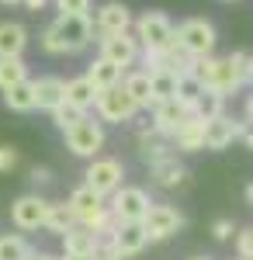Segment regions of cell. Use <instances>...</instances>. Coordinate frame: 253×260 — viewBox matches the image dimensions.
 I'll return each mask as SVG.
<instances>
[{
	"label": "cell",
	"instance_id": "45",
	"mask_svg": "<svg viewBox=\"0 0 253 260\" xmlns=\"http://www.w3.org/2000/svg\"><path fill=\"white\" fill-rule=\"evenodd\" d=\"M0 4H21V0H0Z\"/></svg>",
	"mask_w": 253,
	"mask_h": 260
},
{
	"label": "cell",
	"instance_id": "21",
	"mask_svg": "<svg viewBox=\"0 0 253 260\" xmlns=\"http://www.w3.org/2000/svg\"><path fill=\"white\" fill-rule=\"evenodd\" d=\"M98 94H101V90H98V87H94L90 80H87V73L66 83V101H70L73 108H80V111L94 108V104H98Z\"/></svg>",
	"mask_w": 253,
	"mask_h": 260
},
{
	"label": "cell",
	"instance_id": "26",
	"mask_svg": "<svg viewBox=\"0 0 253 260\" xmlns=\"http://www.w3.org/2000/svg\"><path fill=\"white\" fill-rule=\"evenodd\" d=\"M121 87L129 90V98L136 101L139 108H149V104H153V87H149V73H146V70H142V73H132V77H125Z\"/></svg>",
	"mask_w": 253,
	"mask_h": 260
},
{
	"label": "cell",
	"instance_id": "9",
	"mask_svg": "<svg viewBox=\"0 0 253 260\" xmlns=\"http://www.w3.org/2000/svg\"><path fill=\"white\" fill-rule=\"evenodd\" d=\"M121 174H125V170H121L118 160H98V156H94L83 177H87V187L98 191L101 198H104V194H111V191L121 187Z\"/></svg>",
	"mask_w": 253,
	"mask_h": 260
},
{
	"label": "cell",
	"instance_id": "44",
	"mask_svg": "<svg viewBox=\"0 0 253 260\" xmlns=\"http://www.w3.org/2000/svg\"><path fill=\"white\" fill-rule=\"evenodd\" d=\"M66 260H90V257H66Z\"/></svg>",
	"mask_w": 253,
	"mask_h": 260
},
{
	"label": "cell",
	"instance_id": "31",
	"mask_svg": "<svg viewBox=\"0 0 253 260\" xmlns=\"http://www.w3.org/2000/svg\"><path fill=\"white\" fill-rule=\"evenodd\" d=\"M222 104H226V98L222 94H215V90H205L201 98H198V104H195V118H205V121H212V118H218L222 115Z\"/></svg>",
	"mask_w": 253,
	"mask_h": 260
},
{
	"label": "cell",
	"instance_id": "11",
	"mask_svg": "<svg viewBox=\"0 0 253 260\" xmlns=\"http://www.w3.org/2000/svg\"><path fill=\"white\" fill-rule=\"evenodd\" d=\"M149 205L153 201H149V194L142 187H118L111 212L118 215V222H142L146 212H149Z\"/></svg>",
	"mask_w": 253,
	"mask_h": 260
},
{
	"label": "cell",
	"instance_id": "47",
	"mask_svg": "<svg viewBox=\"0 0 253 260\" xmlns=\"http://www.w3.org/2000/svg\"><path fill=\"white\" fill-rule=\"evenodd\" d=\"M250 83H253V70H250Z\"/></svg>",
	"mask_w": 253,
	"mask_h": 260
},
{
	"label": "cell",
	"instance_id": "14",
	"mask_svg": "<svg viewBox=\"0 0 253 260\" xmlns=\"http://www.w3.org/2000/svg\"><path fill=\"white\" fill-rule=\"evenodd\" d=\"M94 28H98L101 39H104V35H121V31L132 28V11H129L121 0H108V4H101Z\"/></svg>",
	"mask_w": 253,
	"mask_h": 260
},
{
	"label": "cell",
	"instance_id": "24",
	"mask_svg": "<svg viewBox=\"0 0 253 260\" xmlns=\"http://www.w3.org/2000/svg\"><path fill=\"white\" fill-rule=\"evenodd\" d=\"M4 104H7L11 111H31V108H35V83L21 80V83H14V87H7V90H4Z\"/></svg>",
	"mask_w": 253,
	"mask_h": 260
},
{
	"label": "cell",
	"instance_id": "39",
	"mask_svg": "<svg viewBox=\"0 0 253 260\" xmlns=\"http://www.w3.org/2000/svg\"><path fill=\"white\" fill-rule=\"evenodd\" d=\"M28 260H59V257H56V253H45V250H31Z\"/></svg>",
	"mask_w": 253,
	"mask_h": 260
},
{
	"label": "cell",
	"instance_id": "6",
	"mask_svg": "<svg viewBox=\"0 0 253 260\" xmlns=\"http://www.w3.org/2000/svg\"><path fill=\"white\" fill-rule=\"evenodd\" d=\"M94 108H98V115L104 121H118V125H121V121H129L139 111V104L129 98V90H125L121 83H118V87H108V90H101Z\"/></svg>",
	"mask_w": 253,
	"mask_h": 260
},
{
	"label": "cell",
	"instance_id": "32",
	"mask_svg": "<svg viewBox=\"0 0 253 260\" xmlns=\"http://www.w3.org/2000/svg\"><path fill=\"white\" fill-rule=\"evenodd\" d=\"M80 118H83V111H80V108H73L70 101H62L56 111H52V121H56V128H62V132H66V128H73Z\"/></svg>",
	"mask_w": 253,
	"mask_h": 260
},
{
	"label": "cell",
	"instance_id": "29",
	"mask_svg": "<svg viewBox=\"0 0 253 260\" xmlns=\"http://www.w3.org/2000/svg\"><path fill=\"white\" fill-rule=\"evenodd\" d=\"M28 80V66L24 59H0V90H7V87H14V83Z\"/></svg>",
	"mask_w": 253,
	"mask_h": 260
},
{
	"label": "cell",
	"instance_id": "40",
	"mask_svg": "<svg viewBox=\"0 0 253 260\" xmlns=\"http://www.w3.org/2000/svg\"><path fill=\"white\" fill-rule=\"evenodd\" d=\"M243 111H246V125H253V94L246 98V108H243Z\"/></svg>",
	"mask_w": 253,
	"mask_h": 260
},
{
	"label": "cell",
	"instance_id": "28",
	"mask_svg": "<svg viewBox=\"0 0 253 260\" xmlns=\"http://www.w3.org/2000/svg\"><path fill=\"white\" fill-rule=\"evenodd\" d=\"M205 94V87H201V80H198L195 73H184V77H177V101L180 104H187L191 111H195L198 98Z\"/></svg>",
	"mask_w": 253,
	"mask_h": 260
},
{
	"label": "cell",
	"instance_id": "4",
	"mask_svg": "<svg viewBox=\"0 0 253 260\" xmlns=\"http://www.w3.org/2000/svg\"><path fill=\"white\" fill-rule=\"evenodd\" d=\"M174 21L167 18L163 11H146L142 18L136 21V42L142 49H163L167 42L174 39Z\"/></svg>",
	"mask_w": 253,
	"mask_h": 260
},
{
	"label": "cell",
	"instance_id": "10",
	"mask_svg": "<svg viewBox=\"0 0 253 260\" xmlns=\"http://www.w3.org/2000/svg\"><path fill=\"white\" fill-rule=\"evenodd\" d=\"M70 212H73V219L83 225V229H94L98 225V219L104 215V201H101V194L98 191H90L87 184L83 187H77L73 194H70Z\"/></svg>",
	"mask_w": 253,
	"mask_h": 260
},
{
	"label": "cell",
	"instance_id": "42",
	"mask_svg": "<svg viewBox=\"0 0 253 260\" xmlns=\"http://www.w3.org/2000/svg\"><path fill=\"white\" fill-rule=\"evenodd\" d=\"M24 4H28V7H31V11H39V7H45V4H49V0H24Z\"/></svg>",
	"mask_w": 253,
	"mask_h": 260
},
{
	"label": "cell",
	"instance_id": "46",
	"mask_svg": "<svg viewBox=\"0 0 253 260\" xmlns=\"http://www.w3.org/2000/svg\"><path fill=\"white\" fill-rule=\"evenodd\" d=\"M191 260H212V257H191Z\"/></svg>",
	"mask_w": 253,
	"mask_h": 260
},
{
	"label": "cell",
	"instance_id": "20",
	"mask_svg": "<svg viewBox=\"0 0 253 260\" xmlns=\"http://www.w3.org/2000/svg\"><path fill=\"white\" fill-rule=\"evenodd\" d=\"M149 167H153V177H156L160 187H177V184H184V177H187L184 163L177 160L174 153L163 156V160H156V163H149Z\"/></svg>",
	"mask_w": 253,
	"mask_h": 260
},
{
	"label": "cell",
	"instance_id": "7",
	"mask_svg": "<svg viewBox=\"0 0 253 260\" xmlns=\"http://www.w3.org/2000/svg\"><path fill=\"white\" fill-rule=\"evenodd\" d=\"M180 225H184V219H180V212L170 208V205H149V212H146V219H142V229H146L149 243L170 240Z\"/></svg>",
	"mask_w": 253,
	"mask_h": 260
},
{
	"label": "cell",
	"instance_id": "37",
	"mask_svg": "<svg viewBox=\"0 0 253 260\" xmlns=\"http://www.w3.org/2000/svg\"><path fill=\"white\" fill-rule=\"evenodd\" d=\"M14 167H18V149L0 146V174H7V170H14Z\"/></svg>",
	"mask_w": 253,
	"mask_h": 260
},
{
	"label": "cell",
	"instance_id": "23",
	"mask_svg": "<svg viewBox=\"0 0 253 260\" xmlns=\"http://www.w3.org/2000/svg\"><path fill=\"white\" fill-rule=\"evenodd\" d=\"M94 243H98V236L90 229H70L62 236V250H66V257H90Z\"/></svg>",
	"mask_w": 253,
	"mask_h": 260
},
{
	"label": "cell",
	"instance_id": "33",
	"mask_svg": "<svg viewBox=\"0 0 253 260\" xmlns=\"http://www.w3.org/2000/svg\"><path fill=\"white\" fill-rule=\"evenodd\" d=\"M90 260H121V250L115 246V240H111V236H101V240L94 243Z\"/></svg>",
	"mask_w": 253,
	"mask_h": 260
},
{
	"label": "cell",
	"instance_id": "12",
	"mask_svg": "<svg viewBox=\"0 0 253 260\" xmlns=\"http://www.w3.org/2000/svg\"><path fill=\"white\" fill-rule=\"evenodd\" d=\"M136 56H139V42H136V35H129V31H121V35H104V39H101V59L115 62L118 70L132 66Z\"/></svg>",
	"mask_w": 253,
	"mask_h": 260
},
{
	"label": "cell",
	"instance_id": "5",
	"mask_svg": "<svg viewBox=\"0 0 253 260\" xmlns=\"http://www.w3.org/2000/svg\"><path fill=\"white\" fill-rule=\"evenodd\" d=\"M66 146L77 153V156H98L101 153V146H104V128H101L94 118H83L73 125V128H66Z\"/></svg>",
	"mask_w": 253,
	"mask_h": 260
},
{
	"label": "cell",
	"instance_id": "27",
	"mask_svg": "<svg viewBox=\"0 0 253 260\" xmlns=\"http://www.w3.org/2000/svg\"><path fill=\"white\" fill-rule=\"evenodd\" d=\"M73 212H70V205H52L49 201V215H45V229L52 233V236H66L70 229H73Z\"/></svg>",
	"mask_w": 253,
	"mask_h": 260
},
{
	"label": "cell",
	"instance_id": "3",
	"mask_svg": "<svg viewBox=\"0 0 253 260\" xmlns=\"http://www.w3.org/2000/svg\"><path fill=\"white\" fill-rule=\"evenodd\" d=\"M177 42L184 45V52L191 56V59H205V56H212V49H215V28H212V21H205V18H187V21H180V28L174 31Z\"/></svg>",
	"mask_w": 253,
	"mask_h": 260
},
{
	"label": "cell",
	"instance_id": "25",
	"mask_svg": "<svg viewBox=\"0 0 253 260\" xmlns=\"http://www.w3.org/2000/svg\"><path fill=\"white\" fill-rule=\"evenodd\" d=\"M149 87H153V108L160 101H174L177 98V73L174 70H156V73H149Z\"/></svg>",
	"mask_w": 253,
	"mask_h": 260
},
{
	"label": "cell",
	"instance_id": "36",
	"mask_svg": "<svg viewBox=\"0 0 253 260\" xmlns=\"http://www.w3.org/2000/svg\"><path fill=\"white\" fill-rule=\"evenodd\" d=\"M233 233H236V222L233 219H215L212 222V236H215V240H229Z\"/></svg>",
	"mask_w": 253,
	"mask_h": 260
},
{
	"label": "cell",
	"instance_id": "34",
	"mask_svg": "<svg viewBox=\"0 0 253 260\" xmlns=\"http://www.w3.org/2000/svg\"><path fill=\"white\" fill-rule=\"evenodd\" d=\"M94 0H56L59 14H87Z\"/></svg>",
	"mask_w": 253,
	"mask_h": 260
},
{
	"label": "cell",
	"instance_id": "48",
	"mask_svg": "<svg viewBox=\"0 0 253 260\" xmlns=\"http://www.w3.org/2000/svg\"><path fill=\"white\" fill-rule=\"evenodd\" d=\"M250 260H253V257H250Z\"/></svg>",
	"mask_w": 253,
	"mask_h": 260
},
{
	"label": "cell",
	"instance_id": "38",
	"mask_svg": "<svg viewBox=\"0 0 253 260\" xmlns=\"http://www.w3.org/2000/svg\"><path fill=\"white\" fill-rule=\"evenodd\" d=\"M49 167H35V170H31V184H49Z\"/></svg>",
	"mask_w": 253,
	"mask_h": 260
},
{
	"label": "cell",
	"instance_id": "13",
	"mask_svg": "<svg viewBox=\"0 0 253 260\" xmlns=\"http://www.w3.org/2000/svg\"><path fill=\"white\" fill-rule=\"evenodd\" d=\"M243 132H246V121H233L218 115V118L205 121V149H226L236 139H243Z\"/></svg>",
	"mask_w": 253,
	"mask_h": 260
},
{
	"label": "cell",
	"instance_id": "43",
	"mask_svg": "<svg viewBox=\"0 0 253 260\" xmlns=\"http://www.w3.org/2000/svg\"><path fill=\"white\" fill-rule=\"evenodd\" d=\"M246 205H250V208H253V180H250V184H246Z\"/></svg>",
	"mask_w": 253,
	"mask_h": 260
},
{
	"label": "cell",
	"instance_id": "19",
	"mask_svg": "<svg viewBox=\"0 0 253 260\" xmlns=\"http://www.w3.org/2000/svg\"><path fill=\"white\" fill-rule=\"evenodd\" d=\"M174 142H177L180 153H198V149H205V118H195V115H191V118L177 128Z\"/></svg>",
	"mask_w": 253,
	"mask_h": 260
},
{
	"label": "cell",
	"instance_id": "41",
	"mask_svg": "<svg viewBox=\"0 0 253 260\" xmlns=\"http://www.w3.org/2000/svg\"><path fill=\"white\" fill-rule=\"evenodd\" d=\"M243 142H246V146L253 149V125H246V132H243Z\"/></svg>",
	"mask_w": 253,
	"mask_h": 260
},
{
	"label": "cell",
	"instance_id": "30",
	"mask_svg": "<svg viewBox=\"0 0 253 260\" xmlns=\"http://www.w3.org/2000/svg\"><path fill=\"white\" fill-rule=\"evenodd\" d=\"M31 246L24 243V236H14V233H4L0 236V260H28Z\"/></svg>",
	"mask_w": 253,
	"mask_h": 260
},
{
	"label": "cell",
	"instance_id": "2",
	"mask_svg": "<svg viewBox=\"0 0 253 260\" xmlns=\"http://www.w3.org/2000/svg\"><path fill=\"white\" fill-rule=\"evenodd\" d=\"M94 42V24L90 14H59L45 31H42V49L52 56H70Z\"/></svg>",
	"mask_w": 253,
	"mask_h": 260
},
{
	"label": "cell",
	"instance_id": "16",
	"mask_svg": "<svg viewBox=\"0 0 253 260\" xmlns=\"http://www.w3.org/2000/svg\"><path fill=\"white\" fill-rule=\"evenodd\" d=\"M111 240H115V246L121 250V257H136V253H142V246L149 243V236H146L142 222H121Z\"/></svg>",
	"mask_w": 253,
	"mask_h": 260
},
{
	"label": "cell",
	"instance_id": "15",
	"mask_svg": "<svg viewBox=\"0 0 253 260\" xmlns=\"http://www.w3.org/2000/svg\"><path fill=\"white\" fill-rule=\"evenodd\" d=\"M191 118V108L187 104H180V101H160L153 108V128L160 132V136H170L174 139L177 136V128L184 125V121Z\"/></svg>",
	"mask_w": 253,
	"mask_h": 260
},
{
	"label": "cell",
	"instance_id": "35",
	"mask_svg": "<svg viewBox=\"0 0 253 260\" xmlns=\"http://www.w3.org/2000/svg\"><path fill=\"white\" fill-rule=\"evenodd\" d=\"M236 250H239V257H243V260L253 257V225H250V229H243V233L236 236Z\"/></svg>",
	"mask_w": 253,
	"mask_h": 260
},
{
	"label": "cell",
	"instance_id": "1",
	"mask_svg": "<svg viewBox=\"0 0 253 260\" xmlns=\"http://www.w3.org/2000/svg\"><path fill=\"white\" fill-rule=\"evenodd\" d=\"M253 59L246 52H229L226 59H215V56H205V59H195V77L201 80L205 90H215V94H233L243 83L250 80Z\"/></svg>",
	"mask_w": 253,
	"mask_h": 260
},
{
	"label": "cell",
	"instance_id": "22",
	"mask_svg": "<svg viewBox=\"0 0 253 260\" xmlns=\"http://www.w3.org/2000/svg\"><path fill=\"white\" fill-rule=\"evenodd\" d=\"M87 80L94 83L98 90H108V87H118L121 83V70H118L115 62H108V59H94L90 62V70H87Z\"/></svg>",
	"mask_w": 253,
	"mask_h": 260
},
{
	"label": "cell",
	"instance_id": "17",
	"mask_svg": "<svg viewBox=\"0 0 253 260\" xmlns=\"http://www.w3.org/2000/svg\"><path fill=\"white\" fill-rule=\"evenodd\" d=\"M28 45V31L18 21H0V59H18Z\"/></svg>",
	"mask_w": 253,
	"mask_h": 260
},
{
	"label": "cell",
	"instance_id": "18",
	"mask_svg": "<svg viewBox=\"0 0 253 260\" xmlns=\"http://www.w3.org/2000/svg\"><path fill=\"white\" fill-rule=\"evenodd\" d=\"M35 83V108H45V111H56L59 104L66 101V80L59 77H42Z\"/></svg>",
	"mask_w": 253,
	"mask_h": 260
},
{
	"label": "cell",
	"instance_id": "8",
	"mask_svg": "<svg viewBox=\"0 0 253 260\" xmlns=\"http://www.w3.org/2000/svg\"><path fill=\"white\" fill-rule=\"evenodd\" d=\"M45 215H49V201L39 198V194H21L14 205H11V219L18 229L31 233V229H45Z\"/></svg>",
	"mask_w": 253,
	"mask_h": 260
}]
</instances>
